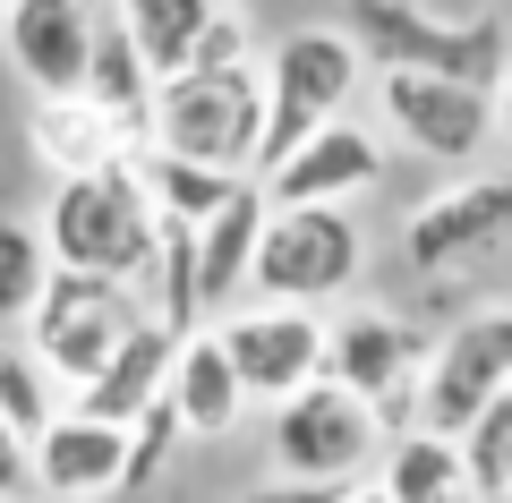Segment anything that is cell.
Wrapping results in <instances>:
<instances>
[{"instance_id":"6da1fadb","label":"cell","mask_w":512,"mask_h":503,"mask_svg":"<svg viewBox=\"0 0 512 503\" xmlns=\"http://www.w3.org/2000/svg\"><path fill=\"white\" fill-rule=\"evenodd\" d=\"M35 231H43V248H52L60 273H94V282L137 290L146 265H154L163 222H154V205L137 197V180H128V162H120L103 180H60Z\"/></svg>"},{"instance_id":"7a4b0ae2","label":"cell","mask_w":512,"mask_h":503,"mask_svg":"<svg viewBox=\"0 0 512 503\" xmlns=\"http://www.w3.org/2000/svg\"><path fill=\"white\" fill-rule=\"evenodd\" d=\"M359 60L376 69H419V77H453V86H478L495 94L512 69V26L495 9H359Z\"/></svg>"},{"instance_id":"3957f363","label":"cell","mask_w":512,"mask_h":503,"mask_svg":"<svg viewBox=\"0 0 512 503\" xmlns=\"http://www.w3.org/2000/svg\"><path fill=\"white\" fill-rule=\"evenodd\" d=\"M350 94H359V43L342 26H291L265 52V154H256V180L282 171L333 120H350Z\"/></svg>"},{"instance_id":"277c9868","label":"cell","mask_w":512,"mask_h":503,"mask_svg":"<svg viewBox=\"0 0 512 503\" xmlns=\"http://www.w3.org/2000/svg\"><path fill=\"white\" fill-rule=\"evenodd\" d=\"M154 154H180L222 180H256L265 154V60L231 77H180L154 94Z\"/></svg>"},{"instance_id":"5b68a950","label":"cell","mask_w":512,"mask_h":503,"mask_svg":"<svg viewBox=\"0 0 512 503\" xmlns=\"http://www.w3.org/2000/svg\"><path fill=\"white\" fill-rule=\"evenodd\" d=\"M427 359H436V342H427L419 324L402 316H342L325 324V384H342L350 401H367V418H376L384 444H402V435H419V410H427Z\"/></svg>"},{"instance_id":"8992f818","label":"cell","mask_w":512,"mask_h":503,"mask_svg":"<svg viewBox=\"0 0 512 503\" xmlns=\"http://www.w3.org/2000/svg\"><path fill=\"white\" fill-rule=\"evenodd\" d=\"M512 256V180H453L410 205L402 222V265L427 290H461Z\"/></svg>"},{"instance_id":"52a82bcc","label":"cell","mask_w":512,"mask_h":503,"mask_svg":"<svg viewBox=\"0 0 512 503\" xmlns=\"http://www.w3.org/2000/svg\"><path fill=\"white\" fill-rule=\"evenodd\" d=\"M137 324H146L137 290L94 282V273H60V265H52V282H43L35 316H26V350H35V367H43L52 384L86 393V384L111 367V350H120Z\"/></svg>"},{"instance_id":"ba28073f","label":"cell","mask_w":512,"mask_h":503,"mask_svg":"<svg viewBox=\"0 0 512 503\" xmlns=\"http://www.w3.org/2000/svg\"><path fill=\"white\" fill-rule=\"evenodd\" d=\"M359 273H367L359 214H333V205H316V214H265V239H256V265H248V299L308 307L316 316V307L342 299Z\"/></svg>"},{"instance_id":"9c48e42d","label":"cell","mask_w":512,"mask_h":503,"mask_svg":"<svg viewBox=\"0 0 512 503\" xmlns=\"http://www.w3.org/2000/svg\"><path fill=\"white\" fill-rule=\"evenodd\" d=\"M504 393H512V299H495V307H470V316L436 342L419 427L444 435V444H461Z\"/></svg>"},{"instance_id":"30bf717a","label":"cell","mask_w":512,"mask_h":503,"mask_svg":"<svg viewBox=\"0 0 512 503\" xmlns=\"http://www.w3.org/2000/svg\"><path fill=\"white\" fill-rule=\"evenodd\" d=\"M222 333V359H231L239 393L248 401H299L308 384H325V316H308V307H231V316L214 324Z\"/></svg>"},{"instance_id":"8fae6325","label":"cell","mask_w":512,"mask_h":503,"mask_svg":"<svg viewBox=\"0 0 512 503\" xmlns=\"http://www.w3.org/2000/svg\"><path fill=\"white\" fill-rule=\"evenodd\" d=\"M376 418H367V401H350L342 384H308L299 401H282L274 410V461L291 486H325V495H342V478H359L367 452H376Z\"/></svg>"},{"instance_id":"7c38bea8","label":"cell","mask_w":512,"mask_h":503,"mask_svg":"<svg viewBox=\"0 0 512 503\" xmlns=\"http://www.w3.org/2000/svg\"><path fill=\"white\" fill-rule=\"evenodd\" d=\"M376 111L427 162H470L495 137V94L453 86V77H419V69H376Z\"/></svg>"},{"instance_id":"4fadbf2b","label":"cell","mask_w":512,"mask_h":503,"mask_svg":"<svg viewBox=\"0 0 512 503\" xmlns=\"http://www.w3.org/2000/svg\"><path fill=\"white\" fill-rule=\"evenodd\" d=\"M376 180H384V137L359 128V120H333L325 137H308L282 171H265L256 197H265V214H316V205L342 214V205L367 197Z\"/></svg>"},{"instance_id":"5bb4252c","label":"cell","mask_w":512,"mask_h":503,"mask_svg":"<svg viewBox=\"0 0 512 503\" xmlns=\"http://www.w3.org/2000/svg\"><path fill=\"white\" fill-rule=\"evenodd\" d=\"M0 43H9V60H18V77L35 86V103L86 94L94 9H69V0H18V9L0 18Z\"/></svg>"},{"instance_id":"9a60e30c","label":"cell","mask_w":512,"mask_h":503,"mask_svg":"<svg viewBox=\"0 0 512 503\" xmlns=\"http://www.w3.org/2000/svg\"><path fill=\"white\" fill-rule=\"evenodd\" d=\"M26 469H35V486L52 503H111L120 469H128V427H94V418L60 410L43 427V444L26 452Z\"/></svg>"},{"instance_id":"2e32d148","label":"cell","mask_w":512,"mask_h":503,"mask_svg":"<svg viewBox=\"0 0 512 503\" xmlns=\"http://www.w3.org/2000/svg\"><path fill=\"white\" fill-rule=\"evenodd\" d=\"M154 77H146V60H137V43H128V26H120V9H94V60H86V103L103 111L111 128H120V145L128 154H146L154 145Z\"/></svg>"},{"instance_id":"e0dca14e","label":"cell","mask_w":512,"mask_h":503,"mask_svg":"<svg viewBox=\"0 0 512 503\" xmlns=\"http://www.w3.org/2000/svg\"><path fill=\"white\" fill-rule=\"evenodd\" d=\"M171 359H180V342H171L163 324H137V333L111 350V367L69 401V410L94 418V427H137V418H146L154 401L171 393Z\"/></svg>"},{"instance_id":"ac0fdd59","label":"cell","mask_w":512,"mask_h":503,"mask_svg":"<svg viewBox=\"0 0 512 503\" xmlns=\"http://www.w3.org/2000/svg\"><path fill=\"white\" fill-rule=\"evenodd\" d=\"M26 145L43 154L52 188H60V180H103V171H120V162H128L120 128H111L103 111L86 103V94H60V103H26Z\"/></svg>"},{"instance_id":"d6986e66","label":"cell","mask_w":512,"mask_h":503,"mask_svg":"<svg viewBox=\"0 0 512 503\" xmlns=\"http://www.w3.org/2000/svg\"><path fill=\"white\" fill-rule=\"evenodd\" d=\"M256 239H265V197H256V180H248L214 222H197V299H205V324H222L239 299H248Z\"/></svg>"},{"instance_id":"ffe728a7","label":"cell","mask_w":512,"mask_h":503,"mask_svg":"<svg viewBox=\"0 0 512 503\" xmlns=\"http://www.w3.org/2000/svg\"><path fill=\"white\" fill-rule=\"evenodd\" d=\"M171 410H180V435H231L239 418H248V393H239L231 359H222V333L205 324V333H188L180 359H171Z\"/></svg>"},{"instance_id":"44dd1931","label":"cell","mask_w":512,"mask_h":503,"mask_svg":"<svg viewBox=\"0 0 512 503\" xmlns=\"http://www.w3.org/2000/svg\"><path fill=\"white\" fill-rule=\"evenodd\" d=\"M128 180H137V197L154 205V222H188V231L214 222L222 205L248 188V180H222V171H197V162H180V154H154V145L128 154Z\"/></svg>"},{"instance_id":"7402d4cb","label":"cell","mask_w":512,"mask_h":503,"mask_svg":"<svg viewBox=\"0 0 512 503\" xmlns=\"http://www.w3.org/2000/svg\"><path fill=\"white\" fill-rule=\"evenodd\" d=\"M205 18H214V0H128V9H120V26H128V43H137V60H146L154 86L188 77Z\"/></svg>"},{"instance_id":"603a6c76","label":"cell","mask_w":512,"mask_h":503,"mask_svg":"<svg viewBox=\"0 0 512 503\" xmlns=\"http://www.w3.org/2000/svg\"><path fill=\"white\" fill-rule=\"evenodd\" d=\"M384 503H470V478H461V444L444 435H402V444H384Z\"/></svg>"},{"instance_id":"cb8c5ba5","label":"cell","mask_w":512,"mask_h":503,"mask_svg":"<svg viewBox=\"0 0 512 503\" xmlns=\"http://www.w3.org/2000/svg\"><path fill=\"white\" fill-rule=\"evenodd\" d=\"M43 282H52V248L26 214H0V342H18L26 316H35Z\"/></svg>"},{"instance_id":"d4e9b609","label":"cell","mask_w":512,"mask_h":503,"mask_svg":"<svg viewBox=\"0 0 512 503\" xmlns=\"http://www.w3.org/2000/svg\"><path fill=\"white\" fill-rule=\"evenodd\" d=\"M0 418H9V435H18L26 452H35V444H43V427L60 418L52 376L35 367V350H26V342H0Z\"/></svg>"},{"instance_id":"484cf974","label":"cell","mask_w":512,"mask_h":503,"mask_svg":"<svg viewBox=\"0 0 512 503\" xmlns=\"http://www.w3.org/2000/svg\"><path fill=\"white\" fill-rule=\"evenodd\" d=\"M180 452V410L171 401H154L137 427H128V469H120V495H146L154 478H163V461Z\"/></svg>"},{"instance_id":"4316f807","label":"cell","mask_w":512,"mask_h":503,"mask_svg":"<svg viewBox=\"0 0 512 503\" xmlns=\"http://www.w3.org/2000/svg\"><path fill=\"white\" fill-rule=\"evenodd\" d=\"M256 60V26H248V9H214L205 18V35H197V60H188V77H231V69H248ZM180 86V77H171Z\"/></svg>"},{"instance_id":"83f0119b","label":"cell","mask_w":512,"mask_h":503,"mask_svg":"<svg viewBox=\"0 0 512 503\" xmlns=\"http://www.w3.org/2000/svg\"><path fill=\"white\" fill-rule=\"evenodd\" d=\"M26 486H35V469H26V444L9 435V418H0V503H18Z\"/></svg>"},{"instance_id":"f1b7e54d","label":"cell","mask_w":512,"mask_h":503,"mask_svg":"<svg viewBox=\"0 0 512 503\" xmlns=\"http://www.w3.org/2000/svg\"><path fill=\"white\" fill-rule=\"evenodd\" d=\"M239 503H333L325 486H291V478H274V486H248Z\"/></svg>"},{"instance_id":"f546056e","label":"cell","mask_w":512,"mask_h":503,"mask_svg":"<svg viewBox=\"0 0 512 503\" xmlns=\"http://www.w3.org/2000/svg\"><path fill=\"white\" fill-rule=\"evenodd\" d=\"M495 137L512 145V69H504V86H495Z\"/></svg>"},{"instance_id":"4dcf8cb0","label":"cell","mask_w":512,"mask_h":503,"mask_svg":"<svg viewBox=\"0 0 512 503\" xmlns=\"http://www.w3.org/2000/svg\"><path fill=\"white\" fill-rule=\"evenodd\" d=\"M333 503H384V486H342Z\"/></svg>"}]
</instances>
